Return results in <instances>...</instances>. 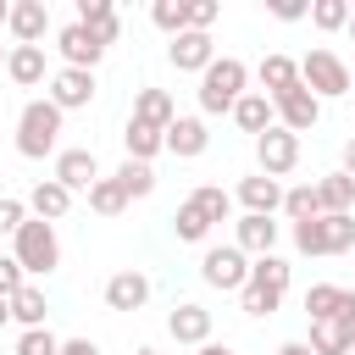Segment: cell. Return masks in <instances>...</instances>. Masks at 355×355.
Here are the masks:
<instances>
[{
	"label": "cell",
	"instance_id": "cell-25",
	"mask_svg": "<svg viewBox=\"0 0 355 355\" xmlns=\"http://www.w3.org/2000/svg\"><path fill=\"white\" fill-rule=\"evenodd\" d=\"M272 244H277L272 216H239V250L244 255H272Z\"/></svg>",
	"mask_w": 355,
	"mask_h": 355
},
{
	"label": "cell",
	"instance_id": "cell-42",
	"mask_svg": "<svg viewBox=\"0 0 355 355\" xmlns=\"http://www.w3.org/2000/svg\"><path fill=\"white\" fill-rule=\"evenodd\" d=\"M22 283H28V272L17 266V255H0V300H11Z\"/></svg>",
	"mask_w": 355,
	"mask_h": 355
},
{
	"label": "cell",
	"instance_id": "cell-15",
	"mask_svg": "<svg viewBox=\"0 0 355 355\" xmlns=\"http://www.w3.org/2000/svg\"><path fill=\"white\" fill-rule=\"evenodd\" d=\"M6 78L22 83V89H39L44 83V44H11L6 50Z\"/></svg>",
	"mask_w": 355,
	"mask_h": 355
},
{
	"label": "cell",
	"instance_id": "cell-30",
	"mask_svg": "<svg viewBox=\"0 0 355 355\" xmlns=\"http://www.w3.org/2000/svg\"><path fill=\"white\" fill-rule=\"evenodd\" d=\"M89 211H100V216H122V211H128L122 183H116V178H100V183L89 189Z\"/></svg>",
	"mask_w": 355,
	"mask_h": 355
},
{
	"label": "cell",
	"instance_id": "cell-50",
	"mask_svg": "<svg viewBox=\"0 0 355 355\" xmlns=\"http://www.w3.org/2000/svg\"><path fill=\"white\" fill-rule=\"evenodd\" d=\"M6 17H11V6H6V0H0V28H6Z\"/></svg>",
	"mask_w": 355,
	"mask_h": 355
},
{
	"label": "cell",
	"instance_id": "cell-14",
	"mask_svg": "<svg viewBox=\"0 0 355 355\" xmlns=\"http://www.w3.org/2000/svg\"><path fill=\"white\" fill-rule=\"evenodd\" d=\"M239 200H244V216H272L283 205V183L255 172V178H239Z\"/></svg>",
	"mask_w": 355,
	"mask_h": 355
},
{
	"label": "cell",
	"instance_id": "cell-21",
	"mask_svg": "<svg viewBox=\"0 0 355 355\" xmlns=\"http://www.w3.org/2000/svg\"><path fill=\"white\" fill-rule=\"evenodd\" d=\"M28 211H33L39 222H61V216L72 211V189H61L55 178H44V183H33V194H28Z\"/></svg>",
	"mask_w": 355,
	"mask_h": 355
},
{
	"label": "cell",
	"instance_id": "cell-11",
	"mask_svg": "<svg viewBox=\"0 0 355 355\" xmlns=\"http://www.w3.org/2000/svg\"><path fill=\"white\" fill-rule=\"evenodd\" d=\"M55 183L61 189H94L100 183V161H94V150H55Z\"/></svg>",
	"mask_w": 355,
	"mask_h": 355
},
{
	"label": "cell",
	"instance_id": "cell-31",
	"mask_svg": "<svg viewBox=\"0 0 355 355\" xmlns=\"http://www.w3.org/2000/svg\"><path fill=\"white\" fill-rule=\"evenodd\" d=\"M116 183H122L128 200H144V194L155 189V172H150L144 161H122V166H116Z\"/></svg>",
	"mask_w": 355,
	"mask_h": 355
},
{
	"label": "cell",
	"instance_id": "cell-32",
	"mask_svg": "<svg viewBox=\"0 0 355 355\" xmlns=\"http://www.w3.org/2000/svg\"><path fill=\"white\" fill-rule=\"evenodd\" d=\"M283 211H288L294 222L322 216V211H316V183H294V189H283Z\"/></svg>",
	"mask_w": 355,
	"mask_h": 355
},
{
	"label": "cell",
	"instance_id": "cell-2",
	"mask_svg": "<svg viewBox=\"0 0 355 355\" xmlns=\"http://www.w3.org/2000/svg\"><path fill=\"white\" fill-rule=\"evenodd\" d=\"M239 294H244V311L250 316H272L283 305V294H288V261L283 255H255Z\"/></svg>",
	"mask_w": 355,
	"mask_h": 355
},
{
	"label": "cell",
	"instance_id": "cell-3",
	"mask_svg": "<svg viewBox=\"0 0 355 355\" xmlns=\"http://www.w3.org/2000/svg\"><path fill=\"white\" fill-rule=\"evenodd\" d=\"M244 83H250V67H244L239 55L211 61V67L200 72V111H205V116L233 111V105H239V94H244Z\"/></svg>",
	"mask_w": 355,
	"mask_h": 355
},
{
	"label": "cell",
	"instance_id": "cell-46",
	"mask_svg": "<svg viewBox=\"0 0 355 355\" xmlns=\"http://www.w3.org/2000/svg\"><path fill=\"white\" fill-rule=\"evenodd\" d=\"M338 172H344V178H355V139L344 144V166H338Z\"/></svg>",
	"mask_w": 355,
	"mask_h": 355
},
{
	"label": "cell",
	"instance_id": "cell-24",
	"mask_svg": "<svg viewBox=\"0 0 355 355\" xmlns=\"http://www.w3.org/2000/svg\"><path fill=\"white\" fill-rule=\"evenodd\" d=\"M261 89H266V100L300 89V61H288V55H266V61H261Z\"/></svg>",
	"mask_w": 355,
	"mask_h": 355
},
{
	"label": "cell",
	"instance_id": "cell-43",
	"mask_svg": "<svg viewBox=\"0 0 355 355\" xmlns=\"http://www.w3.org/2000/svg\"><path fill=\"white\" fill-rule=\"evenodd\" d=\"M333 327L344 333V344H349V355H355V294L344 288V300H338V316H333Z\"/></svg>",
	"mask_w": 355,
	"mask_h": 355
},
{
	"label": "cell",
	"instance_id": "cell-51",
	"mask_svg": "<svg viewBox=\"0 0 355 355\" xmlns=\"http://www.w3.org/2000/svg\"><path fill=\"white\" fill-rule=\"evenodd\" d=\"M349 39H355V6H349Z\"/></svg>",
	"mask_w": 355,
	"mask_h": 355
},
{
	"label": "cell",
	"instance_id": "cell-54",
	"mask_svg": "<svg viewBox=\"0 0 355 355\" xmlns=\"http://www.w3.org/2000/svg\"><path fill=\"white\" fill-rule=\"evenodd\" d=\"M349 89H355V72H349Z\"/></svg>",
	"mask_w": 355,
	"mask_h": 355
},
{
	"label": "cell",
	"instance_id": "cell-13",
	"mask_svg": "<svg viewBox=\"0 0 355 355\" xmlns=\"http://www.w3.org/2000/svg\"><path fill=\"white\" fill-rule=\"evenodd\" d=\"M172 67L178 72H205L211 61H216V44H211V33H194V28H183L178 39H172Z\"/></svg>",
	"mask_w": 355,
	"mask_h": 355
},
{
	"label": "cell",
	"instance_id": "cell-17",
	"mask_svg": "<svg viewBox=\"0 0 355 355\" xmlns=\"http://www.w3.org/2000/svg\"><path fill=\"white\" fill-rule=\"evenodd\" d=\"M205 144H211V133H205V122H200V116H178V122L166 128V150H172L178 161L205 155Z\"/></svg>",
	"mask_w": 355,
	"mask_h": 355
},
{
	"label": "cell",
	"instance_id": "cell-53",
	"mask_svg": "<svg viewBox=\"0 0 355 355\" xmlns=\"http://www.w3.org/2000/svg\"><path fill=\"white\" fill-rule=\"evenodd\" d=\"M0 67H6V50H0Z\"/></svg>",
	"mask_w": 355,
	"mask_h": 355
},
{
	"label": "cell",
	"instance_id": "cell-39",
	"mask_svg": "<svg viewBox=\"0 0 355 355\" xmlns=\"http://www.w3.org/2000/svg\"><path fill=\"white\" fill-rule=\"evenodd\" d=\"M216 0H183V28H194V33H211V22H216Z\"/></svg>",
	"mask_w": 355,
	"mask_h": 355
},
{
	"label": "cell",
	"instance_id": "cell-44",
	"mask_svg": "<svg viewBox=\"0 0 355 355\" xmlns=\"http://www.w3.org/2000/svg\"><path fill=\"white\" fill-rule=\"evenodd\" d=\"M305 11H311L305 0H272V17H283V22H300Z\"/></svg>",
	"mask_w": 355,
	"mask_h": 355
},
{
	"label": "cell",
	"instance_id": "cell-48",
	"mask_svg": "<svg viewBox=\"0 0 355 355\" xmlns=\"http://www.w3.org/2000/svg\"><path fill=\"white\" fill-rule=\"evenodd\" d=\"M277 355H311V349H305V344H283Z\"/></svg>",
	"mask_w": 355,
	"mask_h": 355
},
{
	"label": "cell",
	"instance_id": "cell-5",
	"mask_svg": "<svg viewBox=\"0 0 355 355\" xmlns=\"http://www.w3.org/2000/svg\"><path fill=\"white\" fill-rule=\"evenodd\" d=\"M300 83H305L316 100H338V94H349V67H344L333 50H311V55L300 61Z\"/></svg>",
	"mask_w": 355,
	"mask_h": 355
},
{
	"label": "cell",
	"instance_id": "cell-7",
	"mask_svg": "<svg viewBox=\"0 0 355 355\" xmlns=\"http://www.w3.org/2000/svg\"><path fill=\"white\" fill-rule=\"evenodd\" d=\"M255 161H261V172L266 178H288L294 166H300V139L288 133V128H266L261 139H255Z\"/></svg>",
	"mask_w": 355,
	"mask_h": 355
},
{
	"label": "cell",
	"instance_id": "cell-28",
	"mask_svg": "<svg viewBox=\"0 0 355 355\" xmlns=\"http://www.w3.org/2000/svg\"><path fill=\"white\" fill-rule=\"evenodd\" d=\"M122 144H128V161H144V166H150V155H155V150H166V133H155V128H144V122H133V116H128Z\"/></svg>",
	"mask_w": 355,
	"mask_h": 355
},
{
	"label": "cell",
	"instance_id": "cell-52",
	"mask_svg": "<svg viewBox=\"0 0 355 355\" xmlns=\"http://www.w3.org/2000/svg\"><path fill=\"white\" fill-rule=\"evenodd\" d=\"M133 355H155V349H133Z\"/></svg>",
	"mask_w": 355,
	"mask_h": 355
},
{
	"label": "cell",
	"instance_id": "cell-23",
	"mask_svg": "<svg viewBox=\"0 0 355 355\" xmlns=\"http://www.w3.org/2000/svg\"><path fill=\"white\" fill-rule=\"evenodd\" d=\"M78 22H83L100 44H116V33H122V22H116V6H111V0H78Z\"/></svg>",
	"mask_w": 355,
	"mask_h": 355
},
{
	"label": "cell",
	"instance_id": "cell-45",
	"mask_svg": "<svg viewBox=\"0 0 355 355\" xmlns=\"http://www.w3.org/2000/svg\"><path fill=\"white\" fill-rule=\"evenodd\" d=\"M61 355H100V349H94L89 338H67V344H61Z\"/></svg>",
	"mask_w": 355,
	"mask_h": 355
},
{
	"label": "cell",
	"instance_id": "cell-1",
	"mask_svg": "<svg viewBox=\"0 0 355 355\" xmlns=\"http://www.w3.org/2000/svg\"><path fill=\"white\" fill-rule=\"evenodd\" d=\"M11 255H17V266H22L28 277H50V272L61 266V239H55V222L28 216V222L17 227V239H11Z\"/></svg>",
	"mask_w": 355,
	"mask_h": 355
},
{
	"label": "cell",
	"instance_id": "cell-9",
	"mask_svg": "<svg viewBox=\"0 0 355 355\" xmlns=\"http://www.w3.org/2000/svg\"><path fill=\"white\" fill-rule=\"evenodd\" d=\"M272 111H277V128H288V133L300 139V133H311V128H316V116H322V100H316V94L300 83V89L277 94V100H272Z\"/></svg>",
	"mask_w": 355,
	"mask_h": 355
},
{
	"label": "cell",
	"instance_id": "cell-27",
	"mask_svg": "<svg viewBox=\"0 0 355 355\" xmlns=\"http://www.w3.org/2000/svg\"><path fill=\"white\" fill-rule=\"evenodd\" d=\"M44 288H33V283H22L17 294H11V322H22V333L28 327H44Z\"/></svg>",
	"mask_w": 355,
	"mask_h": 355
},
{
	"label": "cell",
	"instance_id": "cell-34",
	"mask_svg": "<svg viewBox=\"0 0 355 355\" xmlns=\"http://www.w3.org/2000/svg\"><path fill=\"white\" fill-rule=\"evenodd\" d=\"M311 22H316L322 33L349 28V0H316V6H311Z\"/></svg>",
	"mask_w": 355,
	"mask_h": 355
},
{
	"label": "cell",
	"instance_id": "cell-12",
	"mask_svg": "<svg viewBox=\"0 0 355 355\" xmlns=\"http://www.w3.org/2000/svg\"><path fill=\"white\" fill-rule=\"evenodd\" d=\"M6 28L17 33V44H44V33H50V6H44V0H17L11 17H6Z\"/></svg>",
	"mask_w": 355,
	"mask_h": 355
},
{
	"label": "cell",
	"instance_id": "cell-35",
	"mask_svg": "<svg viewBox=\"0 0 355 355\" xmlns=\"http://www.w3.org/2000/svg\"><path fill=\"white\" fill-rule=\"evenodd\" d=\"M294 250H300V255H327V227H322V216L294 222Z\"/></svg>",
	"mask_w": 355,
	"mask_h": 355
},
{
	"label": "cell",
	"instance_id": "cell-4",
	"mask_svg": "<svg viewBox=\"0 0 355 355\" xmlns=\"http://www.w3.org/2000/svg\"><path fill=\"white\" fill-rule=\"evenodd\" d=\"M55 139H61V111L50 100H28L17 116V155L44 161V155H55Z\"/></svg>",
	"mask_w": 355,
	"mask_h": 355
},
{
	"label": "cell",
	"instance_id": "cell-33",
	"mask_svg": "<svg viewBox=\"0 0 355 355\" xmlns=\"http://www.w3.org/2000/svg\"><path fill=\"white\" fill-rule=\"evenodd\" d=\"M172 233H178V239H183V244H200V239H205V233H211V222H205V216H200V211H194V205H189V200H183V205H178V211H172Z\"/></svg>",
	"mask_w": 355,
	"mask_h": 355
},
{
	"label": "cell",
	"instance_id": "cell-36",
	"mask_svg": "<svg viewBox=\"0 0 355 355\" xmlns=\"http://www.w3.org/2000/svg\"><path fill=\"white\" fill-rule=\"evenodd\" d=\"M311 355H349V344H344V333L333 327V322H311V344H305Z\"/></svg>",
	"mask_w": 355,
	"mask_h": 355
},
{
	"label": "cell",
	"instance_id": "cell-37",
	"mask_svg": "<svg viewBox=\"0 0 355 355\" xmlns=\"http://www.w3.org/2000/svg\"><path fill=\"white\" fill-rule=\"evenodd\" d=\"M322 227H327V255L355 250V216H322Z\"/></svg>",
	"mask_w": 355,
	"mask_h": 355
},
{
	"label": "cell",
	"instance_id": "cell-22",
	"mask_svg": "<svg viewBox=\"0 0 355 355\" xmlns=\"http://www.w3.org/2000/svg\"><path fill=\"white\" fill-rule=\"evenodd\" d=\"M150 300V277L144 272H116L111 283H105V305L111 311H139Z\"/></svg>",
	"mask_w": 355,
	"mask_h": 355
},
{
	"label": "cell",
	"instance_id": "cell-49",
	"mask_svg": "<svg viewBox=\"0 0 355 355\" xmlns=\"http://www.w3.org/2000/svg\"><path fill=\"white\" fill-rule=\"evenodd\" d=\"M6 322H11V300H0V327H6Z\"/></svg>",
	"mask_w": 355,
	"mask_h": 355
},
{
	"label": "cell",
	"instance_id": "cell-19",
	"mask_svg": "<svg viewBox=\"0 0 355 355\" xmlns=\"http://www.w3.org/2000/svg\"><path fill=\"white\" fill-rule=\"evenodd\" d=\"M227 116H233V122H239L244 133H255V139H261V133H266V128L277 122V111H272V100H266V94H255V89H244V94H239V105H233Z\"/></svg>",
	"mask_w": 355,
	"mask_h": 355
},
{
	"label": "cell",
	"instance_id": "cell-38",
	"mask_svg": "<svg viewBox=\"0 0 355 355\" xmlns=\"http://www.w3.org/2000/svg\"><path fill=\"white\" fill-rule=\"evenodd\" d=\"M17 355H61V338H55L50 327H28V333L17 338Z\"/></svg>",
	"mask_w": 355,
	"mask_h": 355
},
{
	"label": "cell",
	"instance_id": "cell-16",
	"mask_svg": "<svg viewBox=\"0 0 355 355\" xmlns=\"http://www.w3.org/2000/svg\"><path fill=\"white\" fill-rule=\"evenodd\" d=\"M166 333L178 338V344H211V311L205 305H178L172 316H166Z\"/></svg>",
	"mask_w": 355,
	"mask_h": 355
},
{
	"label": "cell",
	"instance_id": "cell-29",
	"mask_svg": "<svg viewBox=\"0 0 355 355\" xmlns=\"http://www.w3.org/2000/svg\"><path fill=\"white\" fill-rule=\"evenodd\" d=\"M338 300H344L338 283H311V288H305V316H311V322H333V316H338Z\"/></svg>",
	"mask_w": 355,
	"mask_h": 355
},
{
	"label": "cell",
	"instance_id": "cell-26",
	"mask_svg": "<svg viewBox=\"0 0 355 355\" xmlns=\"http://www.w3.org/2000/svg\"><path fill=\"white\" fill-rule=\"evenodd\" d=\"M189 205H194V211H200V216H205L211 227L233 216V194H227V189H216V183H200V189L189 194Z\"/></svg>",
	"mask_w": 355,
	"mask_h": 355
},
{
	"label": "cell",
	"instance_id": "cell-6",
	"mask_svg": "<svg viewBox=\"0 0 355 355\" xmlns=\"http://www.w3.org/2000/svg\"><path fill=\"white\" fill-rule=\"evenodd\" d=\"M200 277H205L211 288H244V277H250V255H244L239 244H211V250L200 255Z\"/></svg>",
	"mask_w": 355,
	"mask_h": 355
},
{
	"label": "cell",
	"instance_id": "cell-18",
	"mask_svg": "<svg viewBox=\"0 0 355 355\" xmlns=\"http://www.w3.org/2000/svg\"><path fill=\"white\" fill-rule=\"evenodd\" d=\"M133 122H144V128L166 133V128L178 122V111H172V94H166V89H139V100H133Z\"/></svg>",
	"mask_w": 355,
	"mask_h": 355
},
{
	"label": "cell",
	"instance_id": "cell-41",
	"mask_svg": "<svg viewBox=\"0 0 355 355\" xmlns=\"http://www.w3.org/2000/svg\"><path fill=\"white\" fill-rule=\"evenodd\" d=\"M28 222V200H11L0 194V239H17V227Z\"/></svg>",
	"mask_w": 355,
	"mask_h": 355
},
{
	"label": "cell",
	"instance_id": "cell-8",
	"mask_svg": "<svg viewBox=\"0 0 355 355\" xmlns=\"http://www.w3.org/2000/svg\"><path fill=\"white\" fill-rule=\"evenodd\" d=\"M61 116L67 111H83L89 100H94V72H83V67H61V72H50V94H44Z\"/></svg>",
	"mask_w": 355,
	"mask_h": 355
},
{
	"label": "cell",
	"instance_id": "cell-40",
	"mask_svg": "<svg viewBox=\"0 0 355 355\" xmlns=\"http://www.w3.org/2000/svg\"><path fill=\"white\" fill-rule=\"evenodd\" d=\"M150 17H155V28H161V33H172V39L183 33V0H155V6H150Z\"/></svg>",
	"mask_w": 355,
	"mask_h": 355
},
{
	"label": "cell",
	"instance_id": "cell-10",
	"mask_svg": "<svg viewBox=\"0 0 355 355\" xmlns=\"http://www.w3.org/2000/svg\"><path fill=\"white\" fill-rule=\"evenodd\" d=\"M55 50H61V61H67V67H83V72H94V61L105 55V44H100L83 22H67V28L55 33Z\"/></svg>",
	"mask_w": 355,
	"mask_h": 355
},
{
	"label": "cell",
	"instance_id": "cell-20",
	"mask_svg": "<svg viewBox=\"0 0 355 355\" xmlns=\"http://www.w3.org/2000/svg\"><path fill=\"white\" fill-rule=\"evenodd\" d=\"M349 205H355V178L327 172V178L316 183V211H322V216H349Z\"/></svg>",
	"mask_w": 355,
	"mask_h": 355
},
{
	"label": "cell",
	"instance_id": "cell-47",
	"mask_svg": "<svg viewBox=\"0 0 355 355\" xmlns=\"http://www.w3.org/2000/svg\"><path fill=\"white\" fill-rule=\"evenodd\" d=\"M200 355H233L227 344H200Z\"/></svg>",
	"mask_w": 355,
	"mask_h": 355
}]
</instances>
